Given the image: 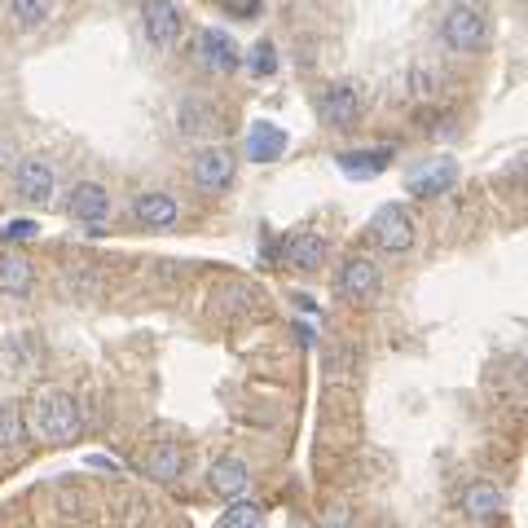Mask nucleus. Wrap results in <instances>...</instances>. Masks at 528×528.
<instances>
[{
    "instance_id": "obj_11",
    "label": "nucleus",
    "mask_w": 528,
    "mask_h": 528,
    "mask_svg": "<svg viewBox=\"0 0 528 528\" xmlns=\"http://www.w3.org/2000/svg\"><path fill=\"white\" fill-rule=\"evenodd\" d=\"M247 484H251V471H247V462L242 458H216L212 471H207V489H212L216 498H225V502L242 498Z\"/></svg>"
},
{
    "instance_id": "obj_18",
    "label": "nucleus",
    "mask_w": 528,
    "mask_h": 528,
    "mask_svg": "<svg viewBox=\"0 0 528 528\" xmlns=\"http://www.w3.org/2000/svg\"><path fill=\"white\" fill-rule=\"evenodd\" d=\"M282 260L291 264V269H322V264H326V238H317V234H295L291 242H286Z\"/></svg>"
},
{
    "instance_id": "obj_10",
    "label": "nucleus",
    "mask_w": 528,
    "mask_h": 528,
    "mask_svg": "<svg viewBox=\"0 0 528 528\" xmlns=\"http://www.w3.org/2000/svg\"><path fill=\"white\" fill-rule=\"evenodd\" d=\"M14 185H18V194L27 198V203H49L58 176H53V168L44 159H22L14 168Z\"/></svg>"
},
{
    "instance_id": "obj_7",
    "label": "nucleus",
    "mask_w": 528,
    "mask_h": 528,
    "mask_svg": "<svg viewBox=\"0 0 528 528\" xmlns=\"http://www.w3.org/2000/svg\"><path fill=\"white\" fill-rule=\"evenodd\" d=\"M198 53H203L207 71H216V75H234L238 66H242L238 44L229 40V31H220V27H207L203 36H198Z\"/></svg>"
},
{
    "instance_id": "obj_27",
    "label": "nucleus",
    "mask_w": 528,
    "mask_h": 528,
    "mask_svg": "<svg viewBox=\"0 0 528 528\" xmlns=\"http://www.w3.org/2000/svg\"><path fill=\"white\" fill-rule=\"evenodd\" d=\"M524 379H528V357H524Z\"/></svg>"
},
{
    "instance_id": "obj_24",
    "label": "nucleus",
    "mask_w": 528,
    "mask_h": 528,
    "mask_svg": "<svg viewBox=\"0 0 528 528\" xmlns=\"http://www.w3.org/2000/svg\"><path fill=\"white\" fill-rule=\"evenodd\" d=\"M36 234H40V225H36V220H27V216L5 220V225H0V242H31Z\"/></svg>"
},
{
    "instance_id": "obj_12",
    "label": "nucleus",
    "mask_w": 528,
    "mask_h": 528,
    "mask_svg": "<svg viewBox=\"0 0 528 528\" xmlns=\"http://www.w3.org/2000/svg\"><path fill=\"white\" fill-rule=\"evenodd\" d=\"M286 146H291V137L278 128V124H269V119H260V124H251L247 132V159H256V163H273V159H282Z\"/></svg>"
},
{
    "instance_id": "obj_13",
    "label": "nucleus",
    "mask_w": 528,
    "mask_h": 528,
    "mask_svg": "<svg viewBox=\"0 0 528 528\" xmlns=\"http://www.w3.org/2000/svg\"><path fill=\"white\" fill-rule=\"evenodd\" d=\"M132 216H137V225L146 229H168L176 220V198L163 194V190H146L132 198Z\"/></svg>"
},
{
    "instance_id": "obj_5",
    "label": "nucleus",
    "mask_w": 528,
    "mask_h": 528,
    "mask_svg": "<svg viewBox=\"0 0 528 528\" xmlns=\"http://www.w3.org/2000/svg\"><path fill=\"white\" fill-rule=\"evenodd\" d=\"M317 115L330 128H352L361 119V93L352 84H326L317 97Z\"/></svg>"
},
{
    "instance_id": "obj_21",
    "label": "nucleus",
    "mask_w": 528,
    "mask_h": 528,
    "mask_svg": "<svg viewBox=\"0 0 528 528\" xmlns=\"http://www.w3.org/2000/svg\"><path fill=\"white\" fill-rule=\"evenodd\" d=\"M27 440V418L18 414V405H0V449H22Z\"/></svg>"
},
{
    "instance_id": "obj_4",
    "label": "nucleus",
    "mask_w": 528,
    "mask_h": 528,
    "mask_svg": "<svg viewBox=\"0 0 528 528\" xmlns=\"http://www.w3.org/2000/svg\"><path fill=\"white\" fill-rule=\"evenodd\" d=\"M181 9L172 0H141V31L154 49H172L176 36H181Z\"/></svg>"
},
{
    "instance_id": "obj_23",
    "label": "nucleus",
    "mask_w": 528,
    "mask_h": 528,
    "mask_svg": "<svg viewBox=\"0 0 528 528\" xmlns=\"http://www.w3.org/2000/svg\"><path fill=\"white\" fill-rule=\"evenodd\" d=\"M9 14H14L22 31H36L49 18V0H9Z\"/></svg>"
},
{
    "instance_id": "obj_8",
    "label": "nucleus",
    "mask_w": 528,
    "mask_h": 528,
    "mask_svg": "<svg viewBox=\"0 0 528 528\" xmlns=\"http://www.w3.org/2000/svg\"><path fill=\"white\" fill-rule=\"evenodd\" d=\"M339 291L357 304L374 300V295H379V264L366 260V256H352L344 269H339Z\"/></svg>"
},
{
    "instance_id": "obj_1",
    "label": "nucleus",
    "mask_w": 528,
    "mask_h": 528,
    "mask_svg": "<svg viewBox=\"0 0 528 528\" xmlns=\"http://www.w3.org/2000/svg\"><path fill=\"white\" fill-rule=\"evenodd\" d=\"M31 423H36V432L44 440H53V445H71L75 436H80L84 418H80V405L71 401L66 392H40L36 396V414H31Z\"/></svg>"
},
{
    "instance_id": "obj_19",
    "label": "nucleus",
    "mask_w": 528,
    "mask_h": 528,
    "mask_svg": "<svg viewBox=\"0 0 528 528\" xmlns=\"http://www.w3.org/2000/svg\"><path fill=\"white\" fill-rule=\"evenodd\" d=\"M181 132L185 137H212L220 128V110L212 102H181Z\"/></svg>"
},
{
    "instance_id": "obj_22",
    "label": "nucleus",
    "mask_w": 528,
    "mask_h": 528,
    "mask_svg": "<svg viewBox=\"0 0 528 528\" xmlns=\"http://www.w3.org/2000/svg\"><path fill=\"white\" fill-rule=\"evenodd\" d=\"M264 520V511L256 502H247V498H229L225 506V515H220V528H256Z\"/></svg>"
},
{
    "instance_id": "obj_9",
    "label": "nucleus",
    "mask_w": 528,
    "mask_h": 528,
    "mask_svg": "<svg viewBox=\"0 0 528 528\" xmlns=\"http://www.w3.org/2000/svg\"><path fill=\"white\" fill-rule=\"evenodd\" d=\"M66 212H71L80 225H102L110 212V194L97 181H80L71 194H66Z\"/></svg>"
},
{
    "instance_id": "obj_2",
    "label": "nucleus",
    "mask_w": 528,
    "mask_h": 528,
    "mask_svg": "<svg viewBox=\"0 0 528 528\" xmlns=\"http://www.w3.org/2000/svg\"><path fill=\"white\" fill-rule=\"evenodd\" d=\"M440 40L454 53H476L489 40V14L476 5V0H454L445 18H440Z\"/></svg>"
},
{
    "instance_id": "obj_25",
    "label": "nucleus",
    "mask_w": 528,
    "mask_h": 528,
    "mask_svg": "<svg viewBox=\"0 0 528 528\" xmlns=\"http://www.w3.org/2000/svg\"><path fill=\"white\" fill-rule=\"evenodd\" d=\"M251 71H256V75H273V71H278V53H273V44H256V49H251Z\"/></svg>"
},
{
    "instance_id": "obj_17",
    "label": "nucleus",
    "mask_w": 528,
    "mask_h": 528,
    "mask_svg": "<svg viewBox=\"0 0 528 528\" xmlns=\"http://www.w3.org/2000/svg\"><path fill=\"white\" fill-rule=\"evenodd\" d=\"M454 181H458V163H454V159H436L427 172L410 176V194H418V198H436V194L454 190Z\"/></svg>"
},
{
    "instance_id": "obj_15",
    "label": "nucleus",
    "mask_w": 528,
    "mask_h": 528,
    "mask_svg": "<svg viewBox=\"0 0 528 528\" xmlns=\"http://www.w3.org/2000/svg\"><path fill=\"white\" fill-rule=\"evenodd\" d=\"M339 172L352 176V181H370V176H379L383 168L392 163V150L388 146H374V150H348V154H339Z\"/></svg>"
},
{
    "instance_id": "obj_20",
    "label": "nucleus",
    "mask_w": 528,
    "mask_h": 528,
    "mask_svg": "<svg viewBox=\"0 0 528 528\" xmlns=\"http://www.w3.org/2000/svg\"><path fill=\"white\" fill-rule=\"evenodd\" d=\"M181 471H185V454H181L176 445H154V449H150V458H146V476H150V480H163V484H168V480L181 476Z\"/></svg>"
},
{
    "instance_id": "obj_3",
    "label": "nucleus",
    "mask_w": 528,
    "mask_h": 528,
    "mask_svg": "<svg viewBox=\"0 0 528 528\" xmlns=\"http://www.w3.org/2000/svg\"><path fill=\"white\" fill-rule=\"evenodd\" d=\"M370 238L379 242L383 251H392V256H401V251L414 247V220L405 212L401 203H383L379 212L370 216Z\"/></svg>"
},
{
    "instance_id": "obj_26",
    "label": "nucleus",
    "mask_w": 528,
    "mask_h": 528,
    "mask_svg": "<svg viewBox=\"0 0 528 528\" xmlns=\"http://www.w3.org/2000/svg\"><path fill=\"white\" fill-rule=\"evenodd\" d=\"M88 467H97V471H115V462H110V458H88Z\"/></svg>"
},
{
    "instance_id": "obj_14",
    "label": "nucleus",
    "mask_w": 528,
    "mask_h": 528,
    "mask_svg": "<svg viewBox=\"0 0 528 528\" xmlns=\"http://www.w3.org/2000/svg\"><path fill=\"white\" fill-rule=\"evenodd\" d=\"M462 511H467L471 520H498L506 511V493L489 480H476V484H467V493H462Z\"/></svg>"
},
{
    "instance_id": "obj_16",
    "label": "nucleus",
    "mask_w": 528,
    "mask_h": 528,
    "mask_svg": "<svg viewBox=\"0 0 528 528\" xmlns=\"http://www.w3.org/2000/svg\"><path fill=\"white\" fill-rule=\"evenodd\" d=\"M31 282H36V269H31L27 256H0V295H9V300H27Z\"/></svg>"
},
{
    "instance_id": "obj_6",
    "label": "nucleus",
    "mask_w": 528,
    "mask_h": 528,
    "mask_svg": "<svg viewBox=\"0 0 528 528\" xmlns=\"http://www.w3.org/2000/svg\"><path fill=\"white\" fill-rule=\"evenodd\" d=\"M194 185L198 190H207V194H220V190H229V181H234V154L229 150H198L194 154Z\"/></svg>"
}]
</instances>
